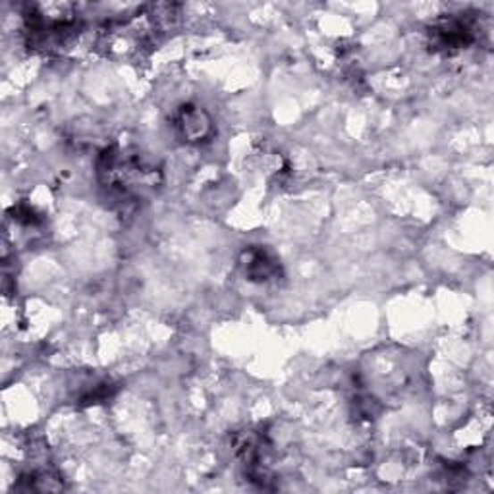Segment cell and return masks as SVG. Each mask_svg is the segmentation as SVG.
I'll return each instance as SVG.
<instances>
[{
	"instance_id": "1",
	"label": "cell",
	"mask_w": 494,
	"mask_h": 494,
	"mask_svg": "<svg viewBox=\"0 0 494 494\" xmlns=\"http://www.w3.org/2000/svg\"><path fill=\"white\" fill-rule=\"evenodd\" d=\"M99 176L105 188L118 196H139L155 186L156 172L143 164L138 155L122 151H106L99 163Z\"/></svg>"
},
{
	"instance_id": "2",
	"label": "cell",
	"mask_w": 494,
	"mask_h": 494,
	"mask_svg": "<svg viewBox=\"0 0 494 494\" xmlns=\"http://www.w3.org/2000/svg\"><path fill=\"white\" fill-rule=\"evenodd\" d=\"M176 128L186 141H203L213 131V122L199 106H184L178 114Z\"/></svg>"
},
{
	"instance_id": "3",
	"label": "cell",
	"mask_w": 494,
	"mask_h": 494,
	"mask_svg": "<svg viewBox=\"0 0 494 494\" xmlns=\"http://www.w3.org/2000/svg\"><path fill=\"white\" fill-rule=\"evenodd\" d=\"M244 264H246V274L249 280L267 282L271 276L279 272V264H276V261L267 251H261V249H251L247 253V261Z\"/></svg>"
}]
</instances>
